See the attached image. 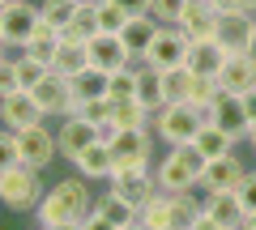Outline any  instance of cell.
<instances>
[{
	"label": "cell",
	"mask_w": 256,
	"mask_h": 230,
	"mask_svg": "<svg viewBox=\"0 0 256 230\" xmlns=\"http://www.w3.org/2000/svg\"><path fill=\"white\" fill-rule=\"evenodd\" d=\"M86 51H90V64L102 68V73H116V68H124V64H137L120 34H94L90 43H86Z\"/></svg>",
	"instance_id": "obj_14"
},
{
	"label": "cell",
	"mask_w": 256,
	"mask_h": 230,
	"mask_svg": "<svg viewBox=\"0 0 256 230\" xmlns=\"http://www.w3.org/2000/svg\"><path fill=\"white\" fill-rule=\"evenodd\" d=\"M244 162L235 154L226 158H205V171H201V192H235L239 179H244Z\"/></svg>",
	"instance_id": "obj_12"
},
{
	"label": "cell",
	"mask_w": 256,
	"mask_h": 230,
	"mask_svg": "<svg viewBox=\"0 0 256 230\" xmlns=\"http://www.w3.org/2000/svg\"><path fill=\"white\" fill-rule=\"evenodd\" d=\"M86 98H107V73L102 68H82L77 77H68V107L73 102H86Z\"/></svg>",
	"instance_id": "obj_24"
},
{
	"label": "cell",
	"mask_w": 256,
	"mask_h": 230,
	"mask_svg": "<svg viewBox=\"0 0 256 230\" xmlns=\"http://www.w3.org/2000/svg\"><path fill=\"white\" fill-rule=\"evenodd\" d=\"M77 226H82V230H116V226H111V222H107V218H102V213H98V209H90V213H86V218H82V222H77Z\"/></svg>",
	"instance_id": "obj_41"
},
{
	"label": "cell",
	"mask_w": 256,
	"mask_h": 230,
	"mask_svg": "<svg viewBox=\"0 0 256 230\" xmlns=\"http://www.w3.org/2000/svg\"><path fill=\"white\" fill-rule=\"evenodd\" d=\"M201 128H205V120H201V111L192 107V102H166V107L154 111V137L166 149L171 145H192Z\"/></svg>",
	"instance_id": "obj_4"
},
{
	"label": "cell",
	"mask_w": 256,
	"mask_h": 230,
	"mask_svg": "<svg viewBox=\"0 0 256 230\" xmlns=\"http://www.w3.org/2000/svg\"><path fill=\"white\" fill-rule=\"evenodd\" d=\"M248 51H252V55H256V26H252V47H248Z\"/></svg>",
	"instance_id": "obj_49"
},
{
	"label": "cell",
	"mask_w": 256,
	"mask_h": 230,
	"mask_svg": "<svg viewBox=\"0 0 256 230\" xmlns=\"http://www.w3.org/2000/svg\"><path fill=\"white\" fill-rule=\"evenodd\" d=\"M192 230H226V226H218V222H214L210 213L201 209V218H196V226H192Z\"/></svg>",
	"instance_id": "obj_44"
},
{
	"label": "cell",
	"mask_w": 256,
	"mask_h": 230,
	"mask_svg": "<svg viewBox=\"0 0 256 230\" xmlns=\"http://www.w3.org/2000/svg\"><path fill=\"white\" fill-rule=\"evenodd\" d=\"M73 4H94V0H73Z\"/></svg>",
	"instance_id": "obj_51"
},
{
	"label": "cell",
	"mask_w": 256,
	"mask_h": 230,
	"mask_svg": "<svg viewBox=\"0 0 256 230\" xmlns=\"http://www.w3.org/2000/svg\"><path fill=\"white\" fill-rule=\"evenodd\" d=\"M201 196H205V213H210L218 226H226V230L244 226V205H239L235 192H201Z\"/></svg>",
	"instance_id": "obj_20"
},
{
	"label": "cell",
	"mask_w": 256,
	"mask_h": 230,
	"mask_svg": "<svg viewBox=\"0 0 256 230\" xmlns=\"http://www.w3.org/2000/svg\"><path fill=\"white\" fill-rule=\"evenodd\" d=\"M175 26H180L184 34L192 38V43H201V38H214V30H218V9H214L210 0H188Z\"/></svg>",
	"instance_id": "obj_15"
},
{
	"label": "cell",
	"mask_w": 256,
	"mask_h": 230,
	"mask_svg": "<svg viewBox=\"0 0 256 230\" xmlns=\"http://www.w3.org/2000/svg\"><path fill=\"white\" fill-rule=\"evenodd\" d=\"M94 209H98V213H102V218H107V222H111V226H116V230L132 226V222H137V213H141L137 205L128 201V196L111 192V188H107V192H98V196H94Z\"/></svg>",
	"instance_id": "obj_22"
},
{
	"label": "cell",
	"mask_w": 256,
	"mask_h": 230,
	"mask_svg": "<svg viewBox=\"0 0 256 230\" xmlns=\"http://www.w3.org/2000/svg\"><path fill=\"white\" fill-rule=\"evenodd\" d=\"M239 230H256V213H244V226Z\"/></svg>",
	"instance_id": "obj_45"
},
{
	"label": "cell",
	"mask_w": 256,
	"mask_h": 230,
	"mask_svg": "<svg viewBox=\"0 0 256 230\" xmlns=\"http://www.w3.org/2000/svg\"><path fill=\"white\" fill-rule=\"evenodd\" d=\"M226 64V51H222L214 38H201V43L188 47V60H184V68H188L192 77H218V68Z\"/></svg>",
	"instance_id": "obj_18"
},
{
	"label": "cell",
	"mask_w": 256,
	"mask_h": 230,
	"mask_svg": "<svg viewBox=\"0 0 256 230\" xmlns=\"http://www.w3.org/2000/svg\"><path fill=\"white\" fill-rule=\"evenodd\" d=\"M184 4H188V0H150V17L162 21V26H175L180 13H184Z\"/></svg>",
	"instance_id": "obj_36"
},
{
	"label": "cell",
	"mask_w": 256,
	"mask_h": 230,
	"mask_svg": "<svg viewBox=\"0 0 256 230\" xmlns=\"http://www.w3.org/2000/svg\"><path fill=\"white\" fill-rule=\"evenodd\" d=\"M47 73H52V68H47V64H38L34 55H26V51L18 55V85H22V90H34V85L43 81Z\"/></svg>",
	"instance_id": "obj_35"
},
{
	"label": "cell",
	"mask_w": 256,
	"mask_h": 230,
	"mask_svg": "<svg viewBox=\"0 0 256 230\" xmlns=\"http://www.w3.org/2000/svg\"><path fill=\"white\" fill-rule=\"evenodd\" d=\"M13 162H22V154H18V132H13V128H0V171H9Z\"/></svg>",
	"instance_id": "obj_37"
},
{
	"label": "cell",
	"mask_w": 256,
	"mask_h": 230,
	"mask_svg": "<svg viewBox=\"0 0 256 230\" xmlns=\"http://www.w3.org/2000/svg\"><path fill=\"white\" fill-rule=\"evenodd\" d=\"M107 98L120 102V98H137V64H124L116 73H107Z\"/></svg>",
	"instance_id": "obj_32"
},
{
	"label": "cell",
	"mask_w": 256,
	"mask_h": 230,
	"mask_svg": "<svg viewBox=\"0 0 256 230\" xmlns=\"http://www.w3.org/2000/svg\"><path fill=\"white\" fill-rule=\"evenodd\" d=\"M192 85H196V77L188 73V68H171V73H162V98L166 102H188L192 98ZM162 102V107H166Z\"/></svg>",
	"instance_id": "obj_30"
},
{
	"label": "cell",
	"mask_w": 256,
	"mask_h": 230,
	"mask_svg": "<svg viewBox=\"0 0 256 230\" xmlns=\"http://www.w3.org/2000/svg\"><path fill=\"white\" fill-rule=\"evenodd\" d=\"M158 26H162V21H154V17L146 13V17H128V26L120 30V38H124V47L132 51V60H137V64H141V55L150 51V43H154Z\"/></svg>",
	"instance_id": "obj_23"
},
{
	"label": "cell",
	"mask_w": 256,
	"mask_h": 230,
	"mask_svg": "<svg viewBox=\"0 0 256 230\" xmlns=\"http://www.w3.org/2000/svg\"><path fill=\"white\" fill-rule=\"evenodd\" d=\"M111 120H116L120 128H150V132H154V111L141 107L137 98H120V102H111Z\"/></svg>",
	"instance_id": "obj_25"
},
{
	"label": "cell",
	"mask_w": 256,
	"mask_h": 230,
	"mask_svg": "<svg viewBox=\"0 0 256 230\" xmlns=\"http://www.w3.org/2000/svg\"><path fill=\"white\" fill-rule=\"evenodd\" d=\"M192 145H196V154H201V158H226V154H235V137L222 132L218 124H205V128L196 132Z\"/></svg>",
	"instance_id": "obj_26"
},
{
	"label": "cell",
	"mask_w": 256,
	"mask_h": 230,
	"mask_svg": "<svg viewBox=\"0 0 256 230\" xmlns=\"http://www.w3.org/2000/svg\"><path fill=\"white\" fill-rule=\"evenodd\" d=\"M137 102L141 107H150V111H158L162 107V73L158 68H150V64H137Z\"/></svg>",
	"instance_id": "obj_28"
},
{
	"label": "cell",
	"mask_w": 256,
	"mask_h": 230,
	"mask_svg": "<svg viewBox=\"0 0 256 230\" xmlns=\"http://www.w3.org/2000/svg\"><path fill=\"white\" fill-rule=\"evenodd\" d=\"M9 90H22L18 85V55H4L0 60V94H9Z\"/></svg>",
	"instance_id": "obj_39"
},
{
	"label": "cell",
	"mask_w": 256,
	"mask_h": 230,
	"mask_svg": "<svg viewBox=\"0 0 256 230\" xmlns=\"http://www.w3.org/2000/svg\"><path fill=\"white\" fill-rule=\"evenodd\" d=\"M94 141H98V128H94L90 120H82V115H64L60 128H56V145H60V158H68V162H73L82 149H90Z\"/></svg>",
	"instance_id": "obj_13"
},
{
	"label": "cell",
	"mask_w": 256,
	"mask_h": 230,
	"mask_svg": "<svg viewBox=\"0 0 256 230\" xmlns=\"http://www.w3.org/2000/svg\"><path fill=\"white\" fill-rule=\"evenodd\" d=\"M18 154L26 166H38V171H47V166L60 158V145H56V132L47 128V124H30V128L18 132Z\"/></svg>",
	"instance_id": "obj_8"
},
{
	"label": "cell",
	"mask_w": 256,
	"mask_h": 230,
	"mask_svg": "<svg viewBox=\"0 0 256 230\" xmlns=\"http://www.w3.org/2000/svg\"><path fill=\"white\" fill-rule=\"evenodd\" d=\"M43 171L38 166H26V162H13L9 171H0V205L13 213H26V209H38L43 201Z\"/></svg>",
	"instance_id": "obj_3"
},
{
	"label": "cell",
	"mask_w": 256,
	"mask_h": 230,
	"mask_svg": "<svg viewBox=\"0 0 256 230\" xmlns=\"http://www.w3.org/2000/svg\"><path fill=\"white\" fill-rule=\"evenodd\" d=\"M82 68H90V51H86L82 43H60V51H56V60H52V73L77 77Z\"/></svg>",
	"instance_id": "obj_29"
},
{
	"label": "cell",
	"mask_w": 256,
	"mask_h": 230,
	"mask_svg": "<svg viewBox=\"0 0 256 230\" xmlns=\"http://www.w3.org/2000/svg\"><path fill=\"white\" fill-rule=\"evenodd\" d=\"M201 171H205V158L196 154V145H171L154 162V179L162 192H192V188H201Z\"/></svg>",
	"instance_id": "obj_2"
},
{
	"label": "cell",
	"mask_w": 256,
	"mask_h": 230,
	"mask_svg": "<svg viewBox=\"0 0 256 230\" xmlns=\"http://www.w3.org/2000/svg\"><path fill=\"white\" fill-rule=\"evenodd\" d=\"M94 196L98 192H90L86 175H73V179L64 175L60 184H52L43 192V201L34 209V226H77L94 209Z\"/></svg>",
	"instance_id": "obj_1"
},
{
	"label": "cell",
	"mask_w": 256,
	"mask_h": 230,
	"mask_svg": "<svg viewBox=\"0 0 256 230\" xmlns=\"http://www.w3.org/2000/svg\"><path fill=\"white\" fill-rule=\"evenodd\" d=\"M9 4H18V0H0V9H9Z\"/></svg>",
	"instance_id": "obj_50"
},
{
	"label": "cell",
	"mask_w": 256,
	"mask_h": 230,
	"mask_svg": "<svg viewBox=\"0 0 256 230\" xmlns=\"http://www.w3.org/2000/svg\"><path fill=\"white\" fill-rule=\"evenodd\" d=\"M34 230H43V226H34Z\"/></svg>",
	"instance_id": "obj_52"
},
{
	"label": "cell",
	"mask_w": 256,
	"mask_h": 230,
	"mask_svg": "<svg viewBox=\"0 0 256 230\" xmlns=\"http://www.w3.org/2000/svg\"><path fill=\"white\" fill-rule=\"evenodd\" d=\"M218 13H256V0H210Z\"/></svg>",
	"instance_id": "obj_40"
},
{
	"label": "cell",
	"mask_w": 256,
	"mask_h": 230,
	"mask_svg": "<svg viewBox=\"0 0 256 230\" xmlns=\"http://www.w3.org/2000/svg\"><path fill=\"white\" fill-rule=\"evenodd\" d=\"M239 107H244L248 124H256V90H244V94H239Z\"/></svg>",
	"instance_id": "obj_43"
},
{
	"label": "cell",
	"mask_w": 256,
	"mask_h": 230,
	"mask_svg": "<svg viewBox=\"0 0 256 230\" xmlns=\"http://www.w3.org/2000/svg\"><path fill=\"white\" fill-rule=\"evenodd\" d=\"M235 196H239V205H244V213H256V171H248V175L239 179Z\"/></svg>",
	"instance_id": "obj_38"
},
{
	"label": "cell",
	"mask_w": 256,
	"mask_h": 230,
	"mask_svg": "<svg viewBox=\"0 0 256 230\" xmlns=\"http://www.w3.org/2000/svg\"><path fill=\"white\" fill-rule=\"evenodd\" d=\"M60 43H64V38H60V30H52V26H43V30H38L34 38H30V47H26V55H34L38 64H47V68H52V60H56V51H60Z\"/></svg>",
	"instance_id": "obj_31"
},
{
	"label": "cell",
	"mask_w": 256,
	"mask_h": 230,
	"mask_svg": "<svg viewBox=\"0 0 256 230\" xmlns=\"http://www.w3.org/2000/svg\"><path fill=\"white\" fill-rule=\"evenodd\" d=\"M43 230H82V226H43Z\"/></svg>",
	"instance_id": "obj_48"
},
{
	"label": "cell",
	"mask_w": 256,
	"mask_h": 230,
	"mask_svg": "<svg viewBox=\"0 0 256 230\" xmlns=\"http://www.w3.org/2000/svg\"><path fill=\"white\" fill-rule=\"evenodd\" d=\"M34 102H38V111H43L47 120H52V115H68V77H60V73H47L43 81L34 85Z\"/></svg>",
	"instance_id": "obj_17"
},
{
	"label": "cell",
	"mask_w": 256,
	"mask_h": 230,
	"mask_svg": "<svg viewBox=\"0 0 256 230\" xmlns=\"http://www.w3.org/2000/svg\"><path fill=\"white\" fill-rule=\"evenodd\" d=\"M107 188H111V192H120V196H128V201L141 209V205L158 192V179H154V171H111Z\"/></svg>",
	"instance_id": "obj_16"
},
{
	"label": "cell",
	"mask_w": 256,
	"mask_h": 230,
	"mask_svg": "<svg viewBox=\"0 0 256 230\" xmlns=\"http://www.w3.org/2000/svg\"><path fill=\"white\" fill-rule=\"evenodd\" d=\"M77 175L86 179H111V171H116V158H111V145H102V141H94L90 149H82V154L73 158Z\"/></svg>",
	"instance_id": "obj_21"
},
{
	"label": "cell",
	"mask_w": 256,
	"mask_h": 230,
	"mask_svg": "<svg viewBox=\"0 0 256 230\" xmlns=\"http://www.w3.org/2000/svg\"><path fill=\"white\" fill-rule=\"evenodd\" d=\"M43 120H47V115L38 111V102H34V94H30V90L0 94V124H4V128L22 132V128H30V124H43Z\"/></svg>",
	"instance_id": "obj_10"
},
{
	"label": "cell",
	"mask_w": 256,
	"mask_h": 230,
	"mask_svg": "<svg viewBox=\"0 0 256 230\" xmlns=\"http://www.w3.org/2000/svg\"><path fill=\"white\" fill-rule=\"evenodd\" d=\"M116 171H154V132L150 128H120L111 141Z\"/></svg>",
	"instance_id": "obj_5"
},
{
	"label": "cell",
	"mask_w": 256,
	"mask_h": 230,
	"mask_svg": "<svg viewBox=\"0 0 256 230\" xmlns=\"http://www.w3.org/2000/svg\"><path fill=\"white\" fill-rule=\"evenodd\" d=\"M94 34H102V30H98V17H94V4H82V9L73 13V21H68V26L60 30V38H64V43H82V47L90 43Z\"/></svg>",
	"instance_id": "obj_27"
},
{
	"label": "cell",
	"mask_w": 256,
	"mask_h": 230,
	"mask_svg": "<svg viewBox=\"0 0 256 230\" xmlns=\"http://www.w3.org/2000/svg\"><path fill=\"white\" fill-rule=\"evenodd\" d=\"M218 90L222 94H244V90H256V55L252 51H239V55H226V64L218 68Z\"/></svg>",
	"instance_id": "obj_11"
},
{
	"label": "cell",
	"mask_w": 256,
	"mask_h": 230,
	"mask_svg": "<svg viewBox=\"0 0 256 230\" xmlns=\"http://www.w3.org/2000/svg\"><path fill=\"white\" fill-rule=\"evenodd\" d=\"M38 30H43L38 4L18 0V4H9V9H0V43H4V47H18V51H26L30 38H34Z\"/></svg>",
	"instance_id": "obj_6"
},
{
	"label": "cell",
	"mask_w": 256,
	"mask_h": 230,
	"mask_svg": "<svg viewBox=\"0 0 256 230\" xmlns=\"http://www.w3.org/2000/svg\"><path fill=\"white\" fill-rule=\"evenodd\" d=\"M124 230H150V226H146V222L137 218V222H132V226H124Z\"/></svg>",
	"instance_id": "obj_47"
},
{
	"label": "cell",
	"mask_w": 256,
	"mask_h": 230,
	"mask_svg": "<svg viewBox=\"0 0 256 230\" xmlns=\"http://www.w3.org/2000/svg\"><path fill=\"white\" fill-rule=\"evenodd\" d=\"M77 9H82V4H73V0H43V4H38V17H43V26L64 30L68 21H73Z\"/></svg>",
	"instance_id": "obj_34"
},
{
	"label": "cell",
	"mask_w": 256,
	"mask_h": 230,
	"mask_svg": "<svg viewBox=\"0 0 256 230\" xmlns=\"http://www.w3.org/2000/svg\"><path fill=\"white\" fill-rule=\"evenodd\" d=\"M248 145L256 149V124H252V128H248Z\"/></svg>",
	"instance_id": "obj_46"
},
{
	"label": "cell",
	"mask_w": 256,
	"mask_h": 230,
	"mask_svg": "<svg viewBox=\"0 0 256 230\" xmlns=\"http://www.w3.org/2000/svg\"><path fill=\"white\" fill-rule=\"evenodd\" d=\"M210 124H218L222 132H230L235 141H248V115H244V107H239V94H222L218 98V107H214V120Z\"/></svg>",
	"instance_id": "obj_19"
},
{
	"label": "cell",
	"mask_w": 256,
	"mask_h": 230,
	"mask_svg": "<svg viewBox=\"0 0 256 230\" xmlns=\"http://www.w3.org/2000/svg\"><path fill=\"white\" fill-rule=\"evenodd\" d=\"M252 26L256 13H218V30H214V43L226 55H239L252 47Z\"/></svg>",
	"instance_id": "obj_9"
},
{
	"label": "cell",
	"mask_w": 256,
	"mask_h": 230,
	"mask_svg": "<svg viewBox=\"0 0 256 230\" xmlns=\"http://www.w3.org/2000/svg\"><path fill=\"white\" fill-rule=\"evenodd\" d=\"M188 47H192V38L184 34L180 26H158V34H154V43H150V51L141 55V64L158 68V73L184 68V60H188Z\"/></svg>",
	"instance_id": "obj_7"
},
{
	"label": "cell",
	"mask_w": 256,
	"mask_h": 230,
	"mask_svg": "<svg viewBox=\"0 0 256 230\" xmlns=\"http://www.w3.org/2000/svg\"><path fill=\"white\" fill-rule=\"evenodd\" d=\"M94 17H98L102 34H120L128 26V13L120 9V0H94Z\"/></svg>",
	"instance_id": "obj_33"
},
{
	"label": "cell",
	"mask_w": 256,
	"mask_h": 230,
	"mask_svg": "<svg viewBox=\"0 0 256 230\" xmlns=\"http://www.w3.org/2000/svg\"><path fill=\"white\" fill-rule=\"evenodd\" d=\"M120 9H124L128 17H146V13H150V0H120Z\"/></svg>",
	"instance_id": "obj_42"
}]
</instances>
